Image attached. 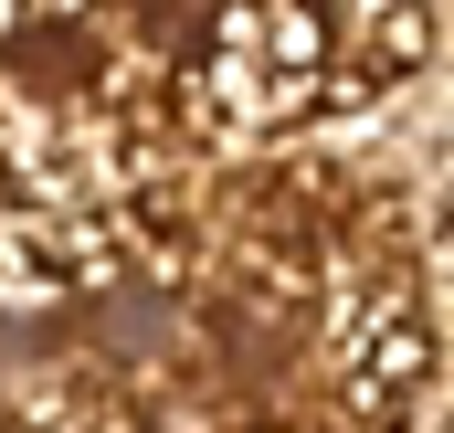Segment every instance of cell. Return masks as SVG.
Instances as JSON below:
<instances>
[{
  "label": "cell",
  "instance_id": "6da1fadb",
  "mask_svg": "<svg viewBox=\"0 0 454 433\" xmlns=\"http://www.w3.org/2000/svg\"><path fill=\"white\" fill-rule=\"evenodd\" d=\"M444 53V21L412 11V0H359V11H328V64L339 75H370V85H412L423 64Z\"/></svg>",
  "mask_w": 454,
  "mask_h": 433
},
{
  "label": "cell",
  "instance_id": "7a4b0ae2",
  "mask_svg": "<svg viewBox=\"0 0 454 433\" xmlns=\"http://www.w3.org/2000/svg\"><path fill=\"white\" fill-rule=\"evenodd\" d=\"M201 53L243 64V75H317L328 64V21L317 11H223V21H201Z\"/></svg>",
  "mask_w": 454,
  "mask_h": 433
},
{
  "label": "cell",
  "instance_id": "3957f363",
  "mask_svg": "<svg viewBox=\"0 0 454 433\" xmlns=\"http://www.w3.org/2000/svg\"><path fill=\"white\" fill-rule=\"evenodd\" d=\"M21 21H32V11H21V0H0V53L21 43Z\"/></svg>",
  "mask_w": 454,
  "mask_h": 433
}]
</instances>
